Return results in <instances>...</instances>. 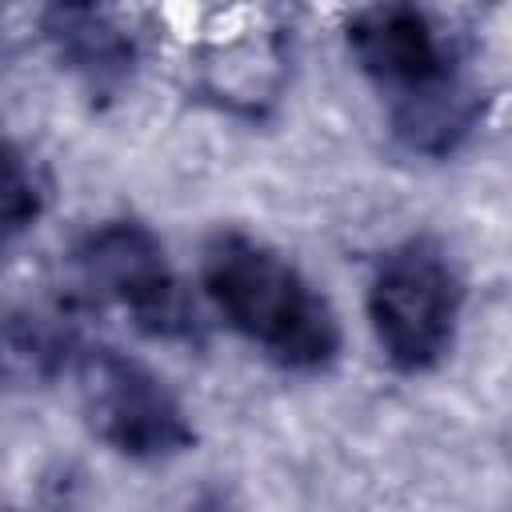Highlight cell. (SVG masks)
<instances>
[{"instance_id":"1","label":"cell","mask_w":512,"mask_h":512,"mask_svg":"<svg viewBox=\"0 0 512 512\" xmlns=\"http://www.w3.org/2000/svg\"><path fill=\"white\" fill-rule=\"evenodd\" d=\"M200 288L216 316L288 372H324L340 356V320L324 292L272 244L240 228L200 252Z\"/></svg>"},{"instance_id":"2","label":"cell","mask_w":512,"mask_h":512,"mask_svg":"<svg viewBox=\"0 0 512 512\" xmlns=\"http://www.w3.org/2000/svg\"><path fill=\"white\" fill-rule=\"evenodd\" d=\"M348 52L392 104V124L412 148L444 152L468 132L472 108L436 20L408 0H380L352 16Z\"/></svg>"},{"instance_id":"3","label":"cell","mask_w":512,"mask_h":512,"mask_svg":"<svg viewBox=\"0 0 512 512\" xmlns=\"http://www.w3.org/2000/svg\"><path fill=\"white\" fill-rule=\"evenodd\" d=\"M464 280L436 240L388 248L368 280V324L376 348L396 372L436 368L460 328Z\"/></svg>"},{"instance_id":"4","label":"cell","mask_w":512,"mask_h":512,"mask_svg":"<svg viewBox=\"0 0 512 512\" xmlns=\"http://www.w3.org/2000/svg\"><path fill=\"white\" fill-rule=\"evenodd\" d=\"M76 264L84 284L112 300L148 336H192L196 312L172 272L164 244L132 220H104L76 244Z\"/></svg>"},{"instance_id":"5","label":"cell","mask_w":512,"mask_h":512,"mask_svg":"<svg viewBox=\"0 0 512 512\" xmlns=\"http://www.w3.org/2000/svg\"><path fill=\"white\" fill-rule=\"evenodd\" d=\"M76 380L92 432L116 452L160 460L188 448L192 428L184 420V408L144 364L120 356L116 348H88Z\"/></svg>"}]
</instances>
